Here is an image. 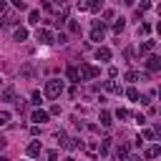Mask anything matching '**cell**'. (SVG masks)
<instances>
[{
    "label": "cell",
    "instance_id": "cell-1",
    "mask_svg": "<svg viewBox=\"0 0 161 161\" xmlns=\"http://www.w3.org/2000/svg\"><path fill=\"white\" fill-rule=\"evenodd\" d=\"M63 91H65V83H63L60 78H50V80H45V98L55 101Z\"/></svg>",
    "mask_w": 161,
    "mask_h": 161
},
{
    "label": "cell",
    "instance_id": "cell-2",
    "mask_svg": "<svg viewBox=\"0 0 161 161\" xmlns=\"http://www.w3.org/2000/svg\"><path fill=\"white\" fill-rule=\"evenodd\" d=\"M101 75V68L98 65H93V63H80V68H78V78L80 80H93V78H98Z\"/></svg>",
    "mask_w": 161,
    "mask_h": 161
},
{
    "label": "cell",
    "instance_id": "cell-3",
    "mask_svg": "<svg viewBox=\"0 0 161 161\" xmlns=\"http://www.w3.org/2000/svg\"><path fill=\"white\" fill-rule=\"evenodd\" d=\"M35 38H38L40 45H50V43H55V38H53V33H50L48 28H38V30H35Z\"/></svg>",
    "mask_w": 161,
    "mask_h": 161
},
{
    "label": "cell",
    "instance_id": "cell-4",
    "mask_svg": "<svg viewBox=\"0 0 161 161\" xmlns=\"http://www.w3.org/2000/svg\"><path fill=\"white\" fill-rule=\"evenodd\" d=\"M103 35H106V25H103V20H93V30H91V40H96V43H101V40H103Z\"/></svg>",
    "mask_w": 161,
    "mask_h": 161
},
{
    "label": "cell",
    "instance_id": "cell-5",
    "mask_svg": "<svg viewBox=\"0 0 161 161\" xmlns=\"http://www.w3.org/2000/svg\"><path fill=\"white\" fill-rule=\"evenodd\" d=\"M48 118H50V113H48V111H43V108H35V111L30 113V121H33L35 126H40V123H45Z\"/></svg>",
    "mask_w": 161,
    "mask_h": 161
},
{
    "label": "cell",
    "instance_id": "cell-6",
    "mask_svg": "<svg viewBox=\"0 0 161 161\" xmlns=\"http://www.w3.org/2000/svg\"><path fill=\"white\" fill-rule=\"evenodd\" d=\"M96 60H101V63L111 60V48H106V45H98V48H96Z\"/></svg>",
    "mask_w": 161,
    "mask_h": 161
},
{
    "label": "cell",
    "instance_id": "cell-7",
    "mask_svg": "<svg viewBox=\"0 0 161 161\" xmlns=\"http://www.w3.org/2000/svg\"><path fill=\"white\" fill-rule=\"evenodd\" d=\"M146 68L153 70V73L161 70V58H158V55H148V58H146Z\"/></svg>",
    "mask_w": 161,
    "mask_h": 161
},
{
    "label": "cell",
    "instance_id": "cell-8",
    "mask_svg": "<svg viewBox=\"0 0 161 161\" xmlns=\"http://www.w3.org/2000/svg\"><path fill=\"white\" fill-rule=\"evenodd\" d=\"M40 151H43V143H40V141H30L28 148H25L28 156H40Z\"/></svg>",
    "mask_w": 161,
    "mask_h": 161
},
{
    "label": "cell",
    "instance_id": "cell-9",
    "mask_svg": "<svg viewBox=\"0 0 161 161\" xmlns=\"http://www.w3.org/2000/svg\"><path fill=\"white\" fill-rule=\"evenodd\" d=\"M20 20H18V15L15 13H5L3 15V28H13V25H18Z\"/></svg>",
    "mask_w": 161,
    "mask_h": 161
},
{
    "label": "cell",
    "instance_id": "cell-10",
    "mask_svg": "<svg viewBox=\"0 0 161 161\" xmlns=\"http://www.w3.org/2000/svg\"><path fill=\"white\" fill-rule=\"evenodd\" d=\"M153 48H156V40H143V43L138 45V53H141V55H148Z\"/></svg>",
    "mask_w": 161,
    "mask_h": 161
},
{
    "label": "cell",
    "instance_id": "cell-11",
    "mask_svg": "<svg viewBox=\"0 0 161 161\" xmlns=\"http://www.w3.org/2000/svg\"><path fill=\"white\" fill-rule=\"evenodd\" d=\"M103 88H106L108 93H118V96L123 93V88H121V86H118L116 80H106V83H103Z\"/></svg>",
    "mask_w": 161,
    "mask_h": 161
},
{
    "label": "cell",
    "instance_id": "cell-12",
    "mask_svg": "<svg viewBox=\"0 0 161 161\" xmlns=\"http://www.w3.org/2000/svg\"><path fill=\"white\" fill-rule=\"evenodd\" d=\"M158 153H161V146H158V143H151V146L143 151V156H146V158H156Z\"/></svg>",
    "mask_w": 161,
    "mask_h": 161
},
{
    "label": "cell",
    "instance_id": "cell-13",
    "mask_svg": "<svg viewBox=\"0 0 161 161\" xmlns=\"http://www.w3.org/2000/svg\"><path fill=\"white\" fill-rule=\"evenodd\" d=\"M65 75H68V80L80 83V78H78V68H75V65H68V68H65Z\"/></svg>",
    "mask_w": 161,
    "mask_h": 161
},
{
    "label": "cell",
    "instance_id": "cell-14",
    "mask_svg": "<svg viewBox=\"0 0 161 161\" xmlns=\"http://www.w3.org/2000/svg\"><path fill=\"white\" fill-rule=\"evenodd\" d=\"M53 136H55V141H58V146H60V148H65V146H68V136H65V131H63V128H60V131H55Z\"/></svg>",
    "mask_w": 161,
    "mask_h": 161
},
{
    "label": "cell",
    "instance_id": "cell-15",
    "mask_svg": "<svg viewBox=\"0 0 161 161\" xmlns=\"http://www.w3.org/2000/svg\"><path fill=\"white\" fill-rule=\"evenodd\" d=\"M103 5H106V0H88V10L91 13H101Z\"/></svg>",
    "mask_w": 161,
    "mask_h": 161
},
{
    "label": "cell",
    "instance_id": "cell-16",
    "mask_svg": "<svg viewBox=\"0 0 161 161\" xmlns=\"http://www.w3.org/2000/svg\"><path fill=\"white\" fill-rule=\"evenodd\" d=\"M28 38V28H15V33H13V40H18V43H23Z\"/></svg>",
    "mask_w": 161,
    "mask_h": 161
},
{
    "label": "cell",
    "instance_id": "cell-17",
    "mask_svg": "<svg viewBox=\"0 0 161 161\" xmlns=\"http://www.w3.org/2000/svg\"><path fill=\"white\" fill-rule=\"evenodd\" d=\"M28 23L30 25H40V10H30L28 13Z\"/></svg>",
    "mask_w": 161,
    "mask_h": 161
},
{
    "label": "cell",
    "instance_id": "cell-18",
    "mask_svg": "<svg viewBox=\"0 0 161 161\" xmlns=\"http://www.w3.org/2000/svg\"><path fill=\"white\" fill-rule=\"evenodd\" d=\"M0 98H3V101H15V88H13V86H8V88L0 93Z\"/></svg>",
    "mask_w": 161,
    "mask_h": 161
},
{
    "label": "cell",
    "instance_id": "cell-19",
    "mask_svg": "<svg viewBox=\"0 0 161 161\" xmlns=\"http://www.w3.org/2000/svg\"><path fill=\"white\" fill-rule=\"evenodd\" d=\"M123 93H126V98H128V101H138V98H141V96H138V91H136L133 86H131V88H126Z\"/></svg>",
    "mask_w": 161,
    "mask_h": 161
},
{
    "label": "cell",
    "instance_id": "cell-20",
    "mask_svg": "<svg viewBox=\"0 0 161 161\" xmlns=\"http://www.w3.org/2000/svg\"><path fill=\"white\" fill-rule=\"evenodd\" d=\"M128 151H131V146H128V143H121V146L116 148V156L123 158V156H128Z\"/></svg>",
    "mask_w": 161,
    "mask_h": 161
},
{
    "label": "cell",
    "instance_id": "cell-21",
    "mask_svg": "<svg viewBox=\"0 0 161 161\" xmlns=\"http://www.w3.org/2000/svg\"><path fill=\"white\" fill-rule=\"evenodd\" d=\"M126 28V18H118V20H113V33H121Z\"/></svg>",
    "mask_w": 161,
    "mask_h": 161
},
{
    "label": "cell",
    "instance_id": "cell-22",
    "mask_svg": "<svg viewBox=\"0 0 161 161\" xmlns=\"http://www.w3.org/2000/svg\"><path fill=\"white\" fill-rule=\"evenodd\" d=\"M126 80H128V83H136V80H141V73H138V70H128V73H126Z\"/></svg>",
    "mask_w": 161,
    "mask_h": 161
},
{
    "label": "cell",
    "instance_id": "cell-23",
    "mask_svg": "<svg viewBox=\"0 0 161 161\" xmlns=\"http://www.w3.org/2000/svg\"><path fill=\"white\" fill-rule=\"evenodd\" d=\"M138 138H146V141H156V133H153V131H151V128H143V131H141V136H138Z\"/></svg>",
    "mask_w": 161,
    "mask_h": 161
},
{
    "label": "cell",
    "instance_id": "cell-24",
    "mask_svg": "<svg viewBox=\"0 0 161 161\" xmlns=\"http://www.w3.org/2000/svg\"><path fill=\"white\" fill-rule=\"evenodd\" d=\"M30 103H33V106H40V103H43V96H40V91H33V96H30Z\"/></svg>",
    "mask_w": 161,
    "mask_h": 161
},
{
    "label": "cell",
    "instance_id": "cell-25",
    "mask_svg": "<svg viewBox=\"0 0 161 161\" xmlns=\"http://www.w3.org/2000/svg\"><path fill=\"white\" fill-rule=\"evenodd\" d=\"M113 121H111V113L108 111H101V126H111Z\"/></svg>",
    "mask_w": 161,
    "mask_h": 161
},
{
    "label": "cell",
    "instance_id": "cell-26",
    "mask_svg": "<svg viewBox=\"0 0 161 161\" xmlns=\"http://www.w3.org/2000/svg\"><path fill=\"white\" fill-rule=\"evenodd\" d=\"M111 148V138H101V156H106Z\"/></svg>",
    "mask_w": 161,
    "mask_h": 161
},
{
    "label": "cell",
    "instance_id": "cell-27",
    "mask_svg": "<svg viewBox=\"0 0 161 161\" xmlns=\"http://www.w3.org/2000/svg\"><path fill=\"white\" fill-rule=\"evenodd\" d=\"M116 118H118V121H126V118H131V113H128L126 108H118V111H116Z\"/></svg>",
    "mask_w": 161,
    "mask_h": 161
},
{
    "label": "cell",
    "instance_id": "cell-28",
    "mask_svg": "<svg viewBox=\"0 0 161 161\" xmlns=\"http://www.w3.org/2000/svg\"><path fill=\"white\" fill-rule=\"evenodd\" d=\"M148 33H151V25L148 23H141L138 25V35H148Z\"/></svg>",
    "mask_w": 161,
    "mask_h": 161
},
{
    "label": "cell",
    "instance_id": "cell-29",
    "mask_svg": "<svg viewBox=\"0 0 161 161\" xmlns=\"http://www.w3.org/2000/svg\"><path fill=\"white\" fill-rule=\"evenodd\" d=\"M10 123V111H0V126Z\"/></svg>",
    "mask_w": 161,
    "mask_h": 161
},
{
    "label": "cell",
    "instance_id": "cell-30",
    "mask_svg": "<svg viewBox=\"0 0 161 161\" xmlns=\"http://www.w3.org/2000/svg\"><path fill=\"white\" fill-rule=\"evenodd\" d=\"M123 58H126V63H131L133 60V48H123Z\"/></svg>",
    "mask_w": 161,
    "mask_h": 161
},
{
    "label": "cell",
    "instance_id": "cell-31",
    "mask_svg": "<svg viewBox=\"0 0 161 161\" xmlns=\"http://www.w3.org/2000/svg\"><path fill=\"white\" fill-rule=\"evenodd\" d=\"M68 30H70V33H78L80 28H78V23H75V20H68Z\"/></svg>",
    "mask_w": 161,
    "mask_h": 161
},
{
    "label": "cell",
    "instance_id": "cell-32",
    "mask_svg": "<svg viewBox=\"0 0 161 161\" xmlns=\"http://www.w3.org/2000/svg\"><path fill=\"white\" fill-rule=\"evenodd\" d=\"M133 118H136V123H138V126H146V116H143V113H136Z\"/></svg>",
    "mask_w": 161,
    "mask_h": 161
},
{
    "label": "cell",
    "instance_id": "cell-33",
    "mask_svg": "<svg viewBox=\"0 0 161 161\" xmlns=\"http://www.w3.org/2000/svg\"><path fill=\"white\" fill-rule=\"evenodd\" d=\"M75 8L78 10H88V0H75Z\"/></svg>",
    "mask_w": 161,
    "mask_h": 161
},
{
    "label": "cell",
    "instance_id": "cell-34",
    "mask_svg": "<svg viewBox=\"0 0 161 161\" xmlns=\"http://www.w3.org/2000/svg\"><path fill=\"white\" fill-rule=\"evenodd\" d=\"M10 3H13L18 10H25V8H28V5H25V0H10Z\"/></svg>",
    "mask_w": 161,
    "mask_h": 161
},
{
    "label": "cell",
    "instance_id": "cell-35",
    "mask_svg": "<svg viewBox=\"0 0 161 161\" xmlns=\"http://www.w3.org/2000/svg\"><path fill=\"white\" fill-rule=\"evenodd\" d=\"M103 18H106V20H113L116 13H113V10H103Z\"/></svg>",
    "mask_w": 161,
    "mask_h": 161
},
{
    "label": "cell",
    "instance_id": "cell-36",
    "mask_svg": "<svg viewBox=\"0 0 161 161\" xmlns=\"http://www.w3.org/2000/svg\"><path fill=\"white\" fill-rule=\"evenodd\" d=\"M48 113H50V116H60V106H50Z\"/></svg>",
    "mask_w": 161,
    "mask_h": 161
},
{
    "label": "cell",
    "instance_id": "cell-37",
    "mask_svg": "<svg viewBox=\"0 0 161 161\" xmlns=\"http://www.w3.org/2000/svg\"><path fill=\"white\" fill-rule=\"evenodd\" d=\"M5 13H8V3H5V0H0V18H3Z\"/></svg>",
    "mask_w": 161,
    "mask_h": 161
},
{
    "label": "cell",
    "instance_id": "cell-38",
    "mask_svg": "<svg viewBox=\"0 0 161 161\" xmlns=\"http://www.w3.org/2000/svg\"><path fill=\"white\" fill-rule=\"evenodd\" d=\"M108 75H111V78H116V75H118V68H116V65H111V68H108Z\"/></svg>",
    "mask_w": 161,
    "mask_h": 161
},
{
    "label": "cell",
    "instance_id": "cell-39",
    "mask_svg": "<svg viewBox=\"0 0 161 161\" xmlns=\"http://www.w3.org/2000/svg\"><path fill=\"white\" fill-rule=\"evenodd\" d=\"M48 161H58V151H48Z\"/></svg>",
    "mask_w": 161,
    "mask_h": 161
},
{
    "label": "cell",
    "instance_id": "cell-40",
    "mask_svg": "<svg viewBox=\"0 0 161 161\" xmlns=\"http://www.w3.org/2000/svg\"><path fill=\"white\" fill-rule=\"evenodd\" d=\"M148 8H151V3H148V0H141V8H138V10H148Z\"/></svg>",
    "mask_w": 161,
    "mask_h": 161
},
{
    "label": "cell",
    "instance_id": "cell-41",
    "mask_svg": "<svg viewBox=\"0 0 161 161\" xmlns=\"http://www.w3.org/2000/svg\"><path fill=\"white\" fill-rule=\"evenodd\" d=\"M123 161H141L138 156H123Z\"/></svg>",
    "mask_w": 161,
    "mask_h": 161
},
{
    "label": "cell",
    "instance_id": "cell-42",
    "mask_svg": "<svg viewBox=\"0 0 161 161\" xmlns=\"http://www.w3.org/2000/svg\"><path fill=\"white\" fill-rule=\"evenodd\" d=\"M63 161H75V158H73V156H65V158H63Z\"/></svg>",
    "mask_w": 161,
    "mask_h": 161
},
{
    "label": "cell",
    "instance_id": "cell-43",
    "mask_svg": "<svg viewBox=\"0 0 161 161\" xmlns=\"http://www.w3.org/2000/svg\"><path fill=\"white\" fill-rule=\"evenodd\" d=\"M123 3H126V5H133V0H123Z\"/></svg>",
    "mask_w": 161,
    "mask_h": 161
},
{
    "label": "cell",
    "instance_id": "cell-44",
    "mask_svg": "<svg viewBox=\"0 0 161 161\" xmlns=\"http://www.w3.org/2000/svg\"><path fill=\"white\" fill-rule=\"evenodd\" d=\"M0 161H10V158H8V156H0Z\"/></svg>",
    "mask_w": 161,
    "mask_h": 161
},
{
    "label": "cell",
    "instance_id": "cell-45",
    "mask_svg": "<svg viewBox=\"0 0 161 161\" xmlns=\"http://www.w3.org/2000/svg\"><path fill=\"white\" fill-rule=\"evenodd\" d=\"M91 161H96V158H91Z\"/></svg>",
    "mask_w": 161,
    "mask_h": 161
},
{
    "label": "cell",
    "instance_id": "cell-46",
    "mask_svg": "<svg viewBox=\"0 0 161 161\" xmlns=\"http://www.w3.org/2000/svg\"><path fill=\"white\" fill-rule=\"evenodd\" d=\"M0 83H3V78H0Z\"/></svg>",
    "mask_w": 161,
    "mask_h": 161
}]
</instances>
